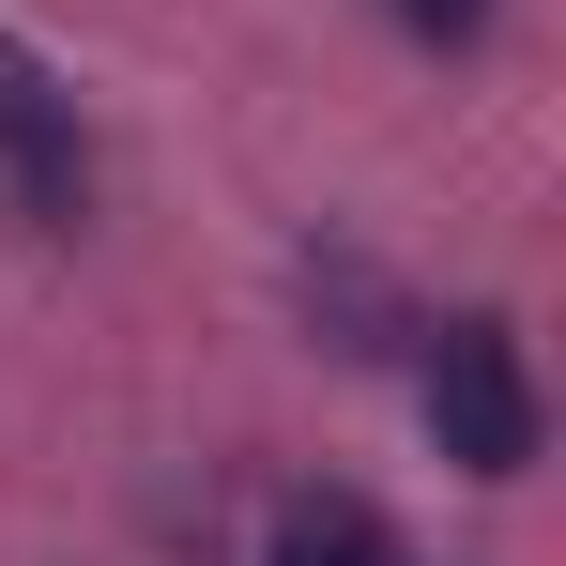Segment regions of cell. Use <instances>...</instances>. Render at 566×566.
Returning <instances> with one entry per match:
<instances>
[{
  "label": "cell",
  "instance_id": "cell-1",
  "mask_svg": "<svg viewBox=\"0 0 566 566\" xmlns=\"http://www.w3.org/2000/svg\"><path fill=\"white\" fill-rule=\"evenodd\" d=\"M429 429H444V460L460 474H536V368H521V322H490L460 306L444 337H429Z\"/></svg>",
  "mask_w": 566,
  "mask_h": 566
},
{
  "label": "cell",
  "instance_id": "cell-2",
  "mask_svg": "<svg viewBox=\"0 0 566 566\" xmlns=\"http://www.w3.org/2000/svg\"><path fill=\"white\" fill-rule=\"evenodd\" d=\"M0 185L31 230H77L93 214V138H77V93L46 77V46L0 31Z\"/></svg>",
  "mask_w": 566,
  "mask_h": 566
},
{
  "label": "cell",
  "instance_id": "cell-3",
  "mask_svg": "<svg viewBox=\"0 0 566 566\" xmlns=\"http://www.w3.org/2000/svg\"><path fill=\"white\" fill-rule=\"evenodd\" d=\"M276 566H398V536H382V505H353V490H306L276 521Z\"/></svg>",
  "mask_w": 566,
  "mask_h": 566
},
{
  "label": "cell",
  "instance_id": "cell-4",
  "mask_svg": "<svg viewBox=\"0 0 566 566\" xmlns=\"http://www.w3.org/2000/svg\"><path fill=\"white\" fill-rule=\"evenodd\" d=\"M382 15H398L413 46H474V31H490V0H382Z\"/></svg>",
  "mask_w": 566,
  "mask_h": 566
}]
</instances>
